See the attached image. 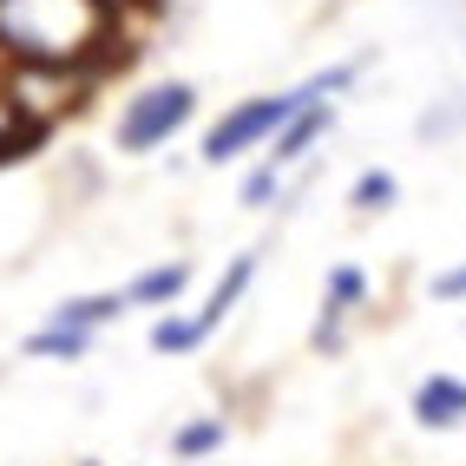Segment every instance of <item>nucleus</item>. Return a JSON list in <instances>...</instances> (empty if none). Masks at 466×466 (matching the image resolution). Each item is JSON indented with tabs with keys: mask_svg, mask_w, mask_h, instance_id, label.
<instances>
[{
	"mask_svg": "<svg viewBox=\"0 0 466 466\" xmlns=\"http://www.w3.org/2000/svg\"><path fill=\"white\" fill-rule=\"evenodd\" d=\"M86 466H99V460H86Z\"/></svg>",
	"mask_w": 466,
	"mask_h": 466,
	"instance_id": "a211bd4d",
	"label": "nucleus"
},
{
	"mask_svg": "<svg viewBox=\"0 0 466 466\" xmlns=\"http://www.w3.org/2000/svg\"><path fill=\"white\" fill-rule=\"evenodd\" d=\"M40 138H46V126L20 112L14 86H0V165H7V158H26V151H34Z\"/></svg>",
	"mask_w": 466,
	"mask_h": 466,
	"instance_id": "0eeeda50",
	"label": "nucleus"
},
{
	"mask_svg": "<svg viewBox=\"0 0 466 466\" xmlns=\"http://www.w3.org/2000/svg\"><path fill=\"white\" fill-rule=\"evenodd\" d=\"M250 276H257V250H243V257H230V276H224V283H217V289H210V302L198 309V316H191V322H198V329L210 335V329H217V322H224V316H230V309H237V296H243V289H250Z\"/></svg>",
	"mask_w": 466,
	"mask_h": 466,
	"instance_id": "6e6552de",
	"label": "nucleus"
},
{
	"mask_svg": "<svg viewBox=\"0 0 466 466\" xmlns=\"http://www.w3.org/2000/svg\"><path fill=\"white\" fill-rule=\"evenodd\" d=\"M198 341H204V329L191 316H165L158 329H151V349L158 355H184V349H198Z\"/></svg>",
	"mask_w": 466,
	"mask_h": 466,
	"instance_id": "ddd939ff",
	"label": "nucleus"
},
{
	"mask_svg": "<svg viewBox=\"0 0 466 466\" xmlns=\"http://www.w3.org/2000/svg\"><path fill=\"white\" fill-rule=\"evenodd\" d=\"M414 420L420 427H460L466 420V381H453V375L420 381L414 388Z\"/></svg>",
	"mask_w": 466,
	"mask_h": 466,
	"instance_id": "39448f33",
	"label": "nucleus"
},
{
	"mask_svg": "<svg viewBox=\"0 0 466 466\" xmlns=\"http://www.w3.org/2000/svg\"><path fill=\"white\" fill-rule=\"evenodd\" d=\"M184 283H191V263H158V269H145L132 289H118L126 302H171Z\"/></svg>",
	"mask_w": 466,
	"mask_h": 466,
	"instance_id": "9d476101",
	"label": "nucleus"
},
{
	"mask_svg": "<svg viewBox=\"0 0 466 466\" xmlns=\"http://www.w3.org/2000/svg\"><path fill=\"white\" fill-rule=\"evenodd\" d=\"M433 296H466V269H453V276H441V283H433Z\"/></svg>",
	"mask_w": 466,
	"mask_h": 466,
	"instance_id": "dca6fc26",
	"label": "nucleus"
},
{
	"mask_svg": "<svg viewBox=\"0 0 466 466\" xmlns=\"http://www.w3.org/2000/svg\"><path fill=\"white\" fill-rule=\"evenodd\" d=\"M106 7H118V0H106Z\"/></svg>",
	"mask_w": 466,
	"mask_h": 466,
	"instance_id": "f3484780",
	"label": "nucleus"
},
{
	"mask_svg": "<svg viewBox=\"0 0 466 466\" xmlns=\"http://www.w3.org/2000/svg\"><path fill=\"white\" fill-rule=\"evenodd\" d=\"M349 73H322V79H309L302 92H263V99H243L237 112H224L217 126L204 132V165H224V158H243L250 145L276 138V126L302 106V99H322V92H335Z\"/></svg>",
	"mask_w": 466,
	"mask_h": 466,
	"instance_id": "f03ea898",
	"label": "nucleus"
},
{
	"mask_svg": "<svg viewBox=\"0 0 466 466\" xmlns=\"http://www.w3.org/2000/svg\"><path fill=\"white\" fill-rule=\"evenodd\" d=\"M92 349V335H73V329H40V335H26V355L34 361H79Z\"/></svg>",
	"mask_w": 466,
	"mask_h": 466,
	"instance_id": "9b49d317",
	"label": "nucleus"
},
{
	"mask_svg": "<svg viewBox=\"0 0 466 466\" xmlns=\"http://www.w3.org/2000/svg\"><path fill=\"white\" fill-rule=\"evenodd\" d=\"M191 112H198V92L184 86V79L138 92V99L118 112V151H132V158H138V151H158L171 132L191 126Z\"/></svg>",
	"mask_w": 466,
	"mask_h": 466,
	"instance_id": "7ed1b4c3",
	"label": "nucleus"
},
{
	"mask_svg": "<svg viewBox=\"0 0 466 466\" xmlns=\"http://www.w3.org/2000/svg\"><path fill=\"white\" fill-rule=\"evenodd\" d=\"M361 269H335L329 276V296H322V329H316V341H322V349H329V341H335V322L341 316H349V302H361Z\"/></svg>",
	"mask_w": 466,
	"mask_h": 466,
	"instance_id": "1a4fd4ad",
	"label": "nucleus"
},
{
	"mask_svg": "<svg viewBox=\"0 0 466 466\" xmlns=\"http://www.w3.org/2000/svg\"><path fill=\"white\" fill-rule=\"evenodd\" d=\"M349 204L368 210V217L388 210V204H394V177H388V171H361V177H355V191H349Z\"/></svg>",
	"mask_w": 466,
	"mask_h": 466,
	"instance_id": "4468645a",
	"label": "nucleus"
},
{
	"mask_svg": "<svg viewBox=\"0 0 466 466\" xmlns=\"http://www.w3.org/2000/svg\"><path fill=\"white\" fill-rule=\"evenodd\" d=\"M276 177H283V171H269V165H263L250 184H243V204H269V198H276Z\"/></svg>",
	"mask_w": 466,
	"mask_h": 466,
	"instance_id": "2eb2a0df",
	"label": "nucleus"
},
{
	"mask_svg": "<svg viewBox=\"0 0 466 466\" xmlns=\"http://www.w3.org/2000/svg\"><path fill=\"white\" fill-rule=\"evenodd\" d=\"M112 40L106 0H0V53L20 73L86 66Z\"/></svg>",
	"mask_w": 466,
	"mask_h": 466,
	"instance_id": "f257e3e1",
	"label": "nucleus"
},
{
	"mask_svg": "<svg viewBox=\"0 0 466 466\" xmlns=\"http://www.w3.org/2000/svg\"><path fill=\"white\" fill-rule=\"evenodd\" d=\"M335 126V112L322 106V99H302L289 118H283V126H276V145H269V171H283V165H296L302 158V151L309 145H316L322 132Z\"/></svg>",
	"mask_w": 466,
	"mask_h": 466,
	"instance_id": "20e7f679",
	"label": "nucleus"
},
{
	"mask_svg": "<svg viewBox=\"0 0 466 466\" xmlns=\"http://www.w3.org/2000/svg\"><path fill=\"white\" fill-rule=\"evenodd\" d=\"M224 447V420H191V427H177V441H171V453L184 460V466H198L204 453H217Z\"/></svg>",
	"mask_w": 466,
	"mask_h": 466,
	"instance_id": "f8f14e48",
	"label": "nucleus"
},
{
	"mask_svg": "<svg viewBox=\"0 0 466 466\" xmlns=\"http://www.w3.org/2000/svg\"><path fill=\"white\" fill-rule=\"evenodd\" d=\"M126 309H132V302L118 296V289H106V296H73V302H59V309H53V322H46V329H73V335H92V329L118 322Z\"/></svg>",
	"mask_w": 466,
	"mask_h": 466,
	"instance_id": "423d86ee",
	"label": "nucleus"
}]
</instances>
